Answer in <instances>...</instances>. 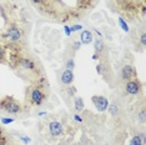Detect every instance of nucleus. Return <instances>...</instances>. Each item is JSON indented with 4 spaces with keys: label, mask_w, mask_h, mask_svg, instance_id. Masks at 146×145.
Returning <instances> with one entry per match:
<instances>
[{
    "label": "nucleus",
    "mask_w": 146,
    "mask_h": 145,
    "mask_svg": "<svg viewBox=\"0 0 146 145\" xmlns=\"http://www.w3.org/2000/svg\"><path fill=\"white\" fill-rule=\"evenodd\" d=\"M8 49V64L15 74L26 83L36 84L46 81L44 69L41 67V63L38 58L28 53L20 45V43L16 44H4Z\"/></svg>",
    "instance_id": "obj_1"
},
{
    "label": "nucleus",
    "mask_w": 146,
    "mask_h": 145,
    "mask_svg": "<svg viewBox=\"0 0 146 145\" xmlns=\"http://www.w3.org/2000/svg\"><path fill=\"white\" fill-rule=\"evenodd\" d=\"M45 135L49 141H55V143H64V141H70L74 139L75 131L70 125H66L60 120H50L46 123V131Z\"/></svg>",
    "instance_id": "obj_2"
},
{
    "label": "nucleus",
    "mask_w": 146,
    "mask_h": 145,
    "mask_svg": "<svg viewBox=\"0 0 146 145\" xmlns=\"http://www.w3.org/2000/svg\"><path fill=\"white\" fill-rule=\"evenodd\" d=\"M49 84L48 80L41 83L30 84L25 91V105L29 108H40L49 99Z\"/></svg>",
    "instance_id": "obj_3"
},
{
    "label": "nucleus",
    "mask_w": 146,
    "mask_h": 145,
    "mask_svg": "<svg viewBox=\"0 0 146 145\" xmlns=\"http://www.w3.org/2000/svg\"><path fill=\"white\" fill-rule=\"evenodd\" d=\"M30 108L28 105L20 103L18 99H15L11 95H6L0 99V111L6 113L13 116H20L23 113H28Z\"/></svg>",
    "instance_id": "obj_4"
},
{
    "label": "nucleus",
    "mask_w": 146,
    "mask_h": 145,
    "mask_svg": "<svg viewBox=\"0 0 146 145\" xmlns=\"http://www.w3.org/2000/svg\"><path fill=\"white\" fill-rule=\"evenodd\" d=\"M24 35L23 29L15 23H11L10 25L6 28V30L4 33H1V38L4 43L6 44H16V43H20Z\"/></svg>",
    "instance_id": "obj_5"
},
{
    "label": "nucleus",
    "mask_w": 146,
    "mask_h": 145,
    "mask_svg": "<svg viewBox=\"0 0 146 145\" xmlns=\"http://www.w3.org/2000/svg\"><path fill=\"white\" fill-rule=\"evenodd\" d=\"M144 91V85L137 78L131 79L124 83V93L132 95V96H139Z\"/></svg>",
    "instance_id": "obj_6"
},
{
    "label": "nucleus",
    "mask_w": 146,
    "mask_h": 145,
    "mask_svg": "<svg viewBox=\"0 0 146 145\" xmlns=\"http://www.w3.org/2000/svg\"><path fill=\"white\" fill-rule=\"evenodd\" d=\"M119 75H120V79L122 83L127 80H131V79L137 78V71H136V68L132 64H124L119 71Z\"/></svg>",
    "instance_id": "obj_7"
},
{
    "label": "nucleus",
    "mask_w": 146,
    "mask_h": 145,
    "mask_svg": "<svg viewBox=\"0 0 146 145\" xmlns=\"http://www.w3.org/2000/svg\"><path fill=\"white\" fill-rule=\"evenodd\" d=\"M91 101L94 104V106L96 108V110L100 111V113H104V111L108 110V106H109V103L110 101L108 100V98L102 96V95H94L91 98Z\"/></svg>",
    "instance_id": "obj_8"
},
{
    "label": "nucleus",
    "mask_w": 146,
    "mask_h": 145,
    "mask_svg": "<svg viewBox=\"0 0 146 145\" xmlns=\"http://www.w3.org/2000/svg\"><path fill=\"white\" fill-rule=\"evenodd\" d=\"M94 50H95V54H98L100 57L101 60H106L109 57L108 54V47L105 45V43L102 41V39L100 38H96L95 41H94Z\"/></svg>",
    "instance_id": "obj_9"
},
{
    "label": "nucleus",
    "mask_w": 146,
    "mask_h": 145,
    "mask_svg": "<svg viewBox=\"0 0 146 145\" xmlns=\"http://www.w3.org/2000/svg\"><path fill=\"white\" fill-rule=\"evenodd\" d=\"M74 72L72 70H69V69H65L60 71V75H59V81H60V85L62 88L64 86H69V85H72L74 83Z\"/></svg>",
    "instance_id": "obj_10"
},
{
    "label": "nucleus",
    "mask_w": 146,
    "mask_h": 145,
    "mask_svg": "<svg viewBox=\"0 0 146 145\" xmlns=\"http://www.w3.org/2000/svg\"><path fill=\"white\" fill-rule=\"evenodd\" d=\"M96 71L99 75L104 76L106 79V75L109 72H111V69L109 67V61L108 60H99V63L96 64Z\"/></svg>",
    "instance_id": "obj_11"
},
{
    "label": "nucleus",
    "mask_w": 146,
    "mask_h": 145,
    "mask_svg": "<svg viewBox=\"0 0 146 145\" xmlns=\"http://www.w3.org/2000/svg\"><path fill=\"white\" fill-rule=\"evenodd\" d=\"M95 5V0H78V4H76V10L84 13L92 9V6Z\"/></svg>",
    "instance_id": "obj_12"
},
{
    "label": "nucleus",
    "mask_w": 146,
    "mask_h": 145,
    "mask_svg": "<svg viewBox=\"0 0 146 145\" xmlns=\"http://www.w3.org/2000/svg\"><path fill=\"white\" fill-rule=\"evenodd\" d=\"M76 93H78V90H76V88L74 85H69V86H64L61 89V94L64 99L66 101H69L70 99H74V96H76Z\"/></svg>",
    "instance_id": "obj_13"
},
{
    "label": "nucleus",
    "mask_w": 146,
    "mask_h": 145,
    "mask_svg": "<svg viewBox=\"0 0 146 145\" xmlns=\"http://www.w3.org/2000/svg\"><path fill=\"white\" fill-rule=\"evenodd\" d=\"M109 113H110L111 116H120L121 115V105L119 101H112V103H109Z\"/></svg>",
    "instance_id": "obj_14"
},
{
    "label": "nucleus",
    "mask_w": 146,
    "mask_h": 145,
    "mask_svg": "<svg viewBox=\"0 0 146 145\" xmlns=\"http://www.w3.org/2000/svg\"><path fill=\"white\" fill-rule=\"evenodd\" d=\"M72 105H74V110L76 111L78 114H80L84 111L85 109V104H84V99H82L81 96H74V99H72Z\"/></svg>",
    "instance_id": "obj_15"
},
{
    "label": "nucleus",
    "mask_w": 146,
    "mask_h": 145,
    "mask_svg": "<svg viewBox=\"0 0 146 145\" xmlns=\"http://www.w3.org/2000/svg\"><path fill=\"white\" fill-rule=\"evenodd\" d=\"M94 40L92 38V33L90 30H82L80 33V41L81 44H90Z\"/></svg>",
    "instance_id": "obj_16"
},
{
    "label": "nucleus",
    "mask_w": 146,
    "mask_h": 145,
    "mask_svg": "<svg viewBox=\"0 0 146 145\" xmlns=\"http://www.w3.org/2000/svg\"><path fill=\"white\" fill-rule=\"evenodd\" d=\"M136 118H137V120L140 121V123L144 125L145 121H146V111H145V104L141 101L140 104V109L137 108V110H136Z\"/></svg>",
    "instance_id": "obj_17"
},
{
    "label": "nucleus",
    "mask_w": 146,
    "mask_h": 145,
    "mask_svg": "<svg viewBox=\"0 0 146 145\" xmlns=\"http://www.w3.org/2000/svg\"><path fill=\"white\" fill-rule=\"evenodd\" d=\"M81 41H78V40H72L69 43V47H68V53H70V55H72L74 57L75 53H78L79 50H80L81 48Z\"/></svg>",
    "instance_id": "obj_18"
},
{
    "label": "nucleus",
    "mask_w": 146,
    "mask_h": 145,
    "mask_svg": "<svg viewBox=\"0 0 146 145\" xmlns=\"http://www.w3.org/2000/svg\"><path fill=\"white\" fill-rule=\"evenodd\" d=\"M0 64H8V49L4 44H0Z\"/></svg>",
    "instance_id": "obj_19"
},
{
    "label": "nucleus",
    "mask_w": 146,
    "mask_h": 145,
    "mask_svg": "<svg viewBox=\"0 0 146 145\" xmlns=\"http://www.w3.org/2000/svg\"><path fill=\"white\" fill-rule=\"evenodd\" d=\"M64 65H65V69H69V70H74L75 68V60H74V57L72 55H68V58L64 60Z\"/></svg>",
    "instance_id": "obj_20"
},
{
    "label": "nucleus",
    "mask_w": 146,
    "mask_h": 145,
    "mask_svg": "<svg viewBox=\"0 0 146 145\" xmlns=\"http://www.w3.org/2000/svg\"><path fill=\"white\" fill-rule=\"evenodd\" d=\"M117 21H119V25H120V28H121L125 33H129V31H130V28H129L127 23H126V20H125L124 18H122V16H120V15L117 16Z\"/></svg>",
    "instance_id": "obj_21"
},
{
    "label": "nucleus",
    "mask_w": 146,
    "mask_h": 145,
    "mask_svg": "<svg viewBox=\"0 0 146 145\" xmlns=\"http://www.w3.org/2000/svg\"><path fill=\"white\" fill-rule=\"evenodd\" d=\"M129 145H145V143H144V140L141 139L140 135L136 134V135H134V136L131 138V140H130V143H129Z\"/></svg>",
    "instance_id": "obj_22"
},
{
    "label": "nucleus",
    "mask_w": 146,
    "mask_h": 145,
    "mask_svg": "<svg viewBox=\"0 0 146 145\" xmlns=\"http://www.w3.org/2000/svg\"><path fill=\"white\" fill-rule=\"evenodd\" d=\"M11 144H13V140L9 136H5L4 139L0 140V145H11Z\"/></svg>",
    "instance_id": "obj_23"
},
{
    "label": "nucleus",
    "mask_w": 146,
    "mask_h": 145,
    "mask_svg": "<svg viewBox=\"0 0 146 145\" xmlns=\"http://www.w3.org/2000/svg\"><path fill=\"white\" fill-rule=\"evenodd\" d=\"M18 138H19V139H20V140H21L24 144H29V143H30V141H31L30 138L24 136V135H18Z\"/></svg>",
    "instance_id": "obj_24"
},
{
    "label": "nucleus",
    "mask_w": 146,
    "mask_h": 145,
    "mask_svg": "<svg viewBox=\"0 0 146 145\" xmlns=\"http://www.w3.org/2000/svg\"><path fill=\"white\" fill-rule=\"evenodd\" d=\"M74 120L76 121V123H79V124H81V123H84V119H82V116L80 114H74Z\"/></svg>",
    "instance_id": "obj_25"
},
{
    "label": "nucleus",
    "mask_w": 146,
    "mask_h": 145,
    "mask_svg": "<svg viewBox=\"0 0 146 145\" xmlns=\"http://www.w3.org/2000/svg\"><path fill=\"white\" fill-rule=\"evenodd\" d=\"M0 121H1L3 124H10V123H13V121H14V118H1V119H0Z\"/></svg>",
    "instance_id": "obj_26"
},
{
    "label": "nucleus",
    "mask_w": 146,
    "mask_h": 145,
    "mask_svg": "<svg viewBox=\"0 0 146 145\" xmlns=\"http://www.w3.org/2000/svg\"><path fill=\"white\" fill-rule=\"evenodd\" d=\"M70 30H71V33H75V31H78V30H81V25L72 24V25L70 26Z\"/></svg>",
    "instance_id": "obj_27"
},
{
    "label": "nucleus",
    "mask_w": 146,
    "mask_h": 145,
    "mask_svg": "<svg viewBox=\"0 0 146 145\" xmlns=\"http://www.w3.org/2000/svg\"><path fill=\"white\" fill-rule=\"evenodd\" d=\"M30 1L36 6V8H38V6H40L42 3H44V0H30Z\"/></svg>",
    "instance_id": "obj_28"
},
{
    "label": "nucleus",
    "mask_w": 146,
    "mask_h": 145,
    "mask_svg": "<svg viewBox=\"0 0 146 145\" xmlns=\"http://www.w3.org/2000/svg\"><path fill=\"white\" fill-rule=\"evenodd\" d=\"M5 136H6V135H5V131H4V129H3L1 124H0V140H1V139H4Z\"/></svg>",
    "instance_id": "obj_29"
},
{
    "label": "nucleus",
    "mask_w": 146,
    "mask_h": 145,
    "mask_svg": "<svg viewBox=\"0 0 146 145\" xmlns=\"http://www.w3.org/2000/svg\"><path fill=\"white\" fill-rule=\"evenodd\" d=\"M64 30H65V34L68 35V36H70V35H71V30H70V26L65 25V26H64Z\"/></svg>",
    "instance_id": "obj_30"
},
{
    "label": "nucleus",
    "mask_w": 146,
    "mask_h": 145,
    "mask_svg": "<svg viewBox=\"0 0 146 145\" xmlns=\"http://www.w3.org/2000/svg\"><path fill=\"white\" fill-rule=\"evenodd\" d=\"M38 115H39V116H44V115H46V113H45V111H41V113H39Z\"/></svg>",
    "instance_id": "obj_31"
},
{
    "label": "nucleus",
    "mask_w": 146,
    "mask_h": 145,
    "mask_svg": "<svg viewBox=\"0 0 146 145\" xmlns=\"http://www.w3.org/2000/svg\"><path fill=\"white\" fill-rule=\"evenodd\" d=\"M11 145H20V144H19V141H14V140H13V144Z\"/></svg>",
    "instance_id": "obj_32"
}]
</instances>
